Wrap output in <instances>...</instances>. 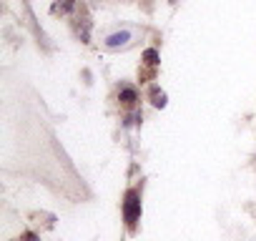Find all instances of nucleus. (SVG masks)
<instances>
[{"label": "nucleus", "instance_id": "obj_1", "mask_svg": "<svg viewBox=\"0 0 256 241\" xmlns=\"http://www.w3.org/2000/svg\"><path fill=\"white\" fill-rule=\"evenodd\" d=\"M123 218H126L128 228H136V224L141 218V194L136 188H131L123 198Z\"/></svg>", "mask_w": 256, "mask_h": 241}, {"label": "nucleus", "instance_id": "obj_2", "mask_svg": "<svg viewBox=\"0 0 256 241\" xmlns=\"http://www.w3.org/2000/svg\"><path fill=\"white\" fill-rule=\"evenodd\" d=\"M128 40H131V30H120V33H113L106 38V48H120V46H128Z\"/></svg>", "mask_w": 256, "mask_h": 241}, {"label": "nucleus", "instance_id": "obj_3", "mask_svg": "<svg viewBox=\"0 0 256 241\" xmlns=\"http://www.w3.org/2000/svg\"><path fill=\"white\" fill-rule=\"evenodd\" d=\"M118 100H120L123 106H134V103L138 100V90H136L134 86H120V90H118Z\"/></svg>", "mask_w": 256, "mask_h": 241}, {"label": "nucleus", "instance_id": "obj_4", "mask_svg": "<svg viewBox=\"0 0 256 241\" xmlns=\"http://www.w3.org/2000/svg\"><path fill=\"white\" fill-rule=\"evenodd\" d=\"M151 103H154L156 108H164V106H166V93L158 90V86H151Z\"/></svg>", "mask_w": 256, "mask_h": 241}, {"label": "nucleus", "instance_id": "obj_5", "mask_svg": "<svg viewBox=\"0 0 256 241\" xmlns=\"http://www.w3.org/2000/svg\"><path fill=\"white\" fill-rule=\"evenodd\" d=\"M144 63H146V66H151V68H156V66L161 63V56H158V50H156V48H148V50L144 53Z\"/></svg>", "mask_w": 256, "mask_h": 241}, {"label": "nucleus", "instance_id": "obj_6", "mask_svg": "<svg viewBox=\"0 0 256 241\" xmlns=\"http://www.w3.org/2000/svg\"><path fill=\"white\" fill-rule=\"evenodd\" d=\"M141 120H144L141 110H134L131 116H126V126H141Z\"/></svg>", "mask_w": 256, "mask_h": 241}, {"label": "nucleus", "instance_id": "obj_7", "mask_svg": "<svg viewBox=\"0 0 256 241\" xmlns=\"http://www.w3.org/2000/svg\"><path fill=\"white\" fill-rule=\"evenodd\" d=\"M73 8V0H63V6H60V10L66 13V10H70Z\"/></svg>", "mask_w": 256, "mask_h": 241}, {"label": "nucleus", "instance_id": "obj_8", "mask_svg": "<svg viewBox=\"0 0 256 241\" xmlns=\"http://www.w3.org/2000/svg\"><path fill=\"white\" fill-rule=\"evenodd\" d=\"M26 241H40V238H38L36 234H30V231H28V234H26Z\"/></svg>", "mask_w": 256, "mask_h": 241}]
</instances>
